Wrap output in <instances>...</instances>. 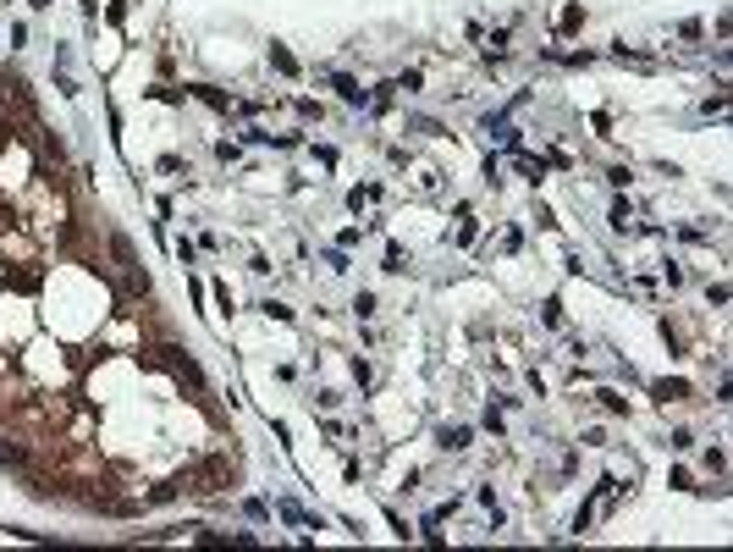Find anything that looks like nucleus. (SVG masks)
Wrapping results in <instances>:
<instances>
[{
	"instance_id": "1",
	"label": "nucleus",
	"mask_w": 733,
	"mask_h": 552,
	"mask_svg": "<svg viewBox=\"0 0 733 552\" xmlns=\"http://www.w3.org/2000/svg\"><path fill=\"white\" fill-rule=\"evenodd\" d=\"M271 61L281 66V72H298V61H293V56H287V50H281V44H276V50H271Z\"/></svg>"
}]
</instances>
